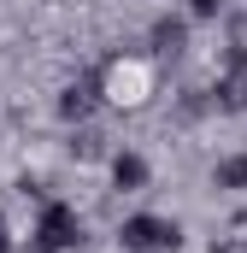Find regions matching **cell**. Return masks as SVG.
<instances>
[{"instance_id":"1","label":"cell","mask_w":247,"mask_h":253,"mask_svg":"<svg viewBox=\"0 0 247 253\" xmlns=\"http://www.w3.org/2000/svg\"><path fill=\"white\" fill-rule=\"evenodd\" d=\"M77 242H82V218H77V206H71V200H41V218H36L30 248H36V253H71Z\"/></svg>"},{"instance_id":"2","label":"cell","mask_w":247,"mask_h":253,"mask_svg":"<svg viewBox=\"0 0 247 253\" xmlns=\"http://www.w3.org/2000/svg\"><path fill=\"white\" fill-rule=\"evenodd\" d=\"M118 248L124 253H171L177 248V224L159 218V212H135V218H124Z\"/></svg>"},{"instance_id":"3","label":"cell","mask_w":247,"mask_h":253,"mask_svg":"<svg viewBox=\"0 0 247 253\" xmlns=\"http://www.w3.org/2000/svg\"><path fill=\"white\" fill-rule=\"evenodd\" d=\"M112 183H118V189H141V183H147V159H141V153H118V159H112Z\"/></svg>"},{"instance_id":"4","label":"cell","mask_w":247,"mask_h":253,"mask_svg":"<svg viewBox=\"0 0 247 253\" xmlns=\"http://www.w3.org/2000/svg\"><path fill=\"white\" fill-rule=\"evenodd\" d=\"M218 189H247V159H224L218 165Z\"/></svg>"},{"instance_id":"5","label":"cell","mask_w":247,"mask_h":253,"mask_svg":"<svg viewBox=\"0 0 247 253\" xmlns=\"http://www.w3.org/2000/svg\"><path fill=\"white\" fill-rule=\"evenodd\" d=\"M188 18H218V0H188Z\"/></svg>"},{"instance_id":"6","label":"cell","mask_w":247,"mask_h":253,"mask_svg":"<svg viewBox=\"0 0 247 253\" xmlns=\"http://www.w3.org/2000/svg\"><path fill=\"white\" fill-rule=\"evenodd\" d=\"M6 248H12V242H6V218H0V253H6Z\"/></svg>"}]
</instances>
